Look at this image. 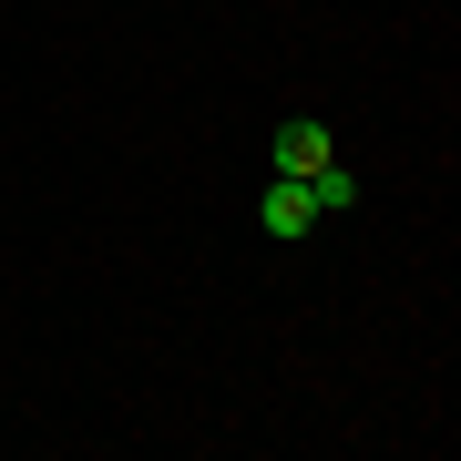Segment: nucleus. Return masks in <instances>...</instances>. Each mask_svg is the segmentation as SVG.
<instances>
[{
	"label": "nucleus",
	"instance_id": "nucleus-1",
	"mask_svg": "<svg viewBox=\"0 0 461 461\" xmlns=\"http://www.w3.org/2000/svg\"><path fill=\"white\" fill-rule=\"evenodd\" d=\"M339 154V133L318 123V113H297V123H277V175H318Z\"/></svg>",
	"mask_w": 461,
	"mask_h": 461
},
{
	"label": "nucleus",
	"instance_id": "nucleus-2",
	"mask_svg": "<svg viewBox=\"0 0 461 461\" xmlns=\"http://www.w3.org/2000/svg\"><path fill=\"white\" fill-rule=\"evenodd\" d=\"M257 226L277 236V247H287V236H308V226H318V205H308V185H297V175H277V185H267V195H257Z\"/></svg>",
	"mask_w": 461,
	"mask_h": 461
},
{
	"label": "nucleus",
	"instance_id": "nucleus-3",
	"mask_svg": "<svg viewBox=\"0 0 461 461\" xmlns=\"http://www.w3.org/2000/svg\"><path fill=\"white\" fill-rule=\"evenodd\" d=\"M297 185H308V205H318V215H348V205H359V175H348L339 154H329L318 175H297Z\"/></svg>",
	"mask_w": 461,
	"mask_h": 461
}]
</instances>
